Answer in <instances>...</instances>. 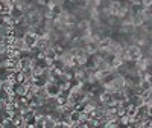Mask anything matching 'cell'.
<instances>
[{"label":"cell","instance_id":"1","mask_svg":"<svg viewBox=\"0 0 152 128\" xmlns=\"http://www.w3.org/2000/svg\"><path fill=\"white\" fill-rule=\"evenodd\" d=\"M126 57L128 60H132V61H137L143 57V49L137 44H129L128 49H126Z\"/></svg>","mask_w":152,"mask_h":128},{"label":"cell","instance_id":"2","mask_svg":"<svg viewBox=\"0 0 152 128\" xmlns=\"http://www.w3.org/2000/svg\"><path fill=\"white\" fill-rule=\"evenodd\" d=\"M46 90L49 93V96H52V98H58L59 93L62 92V88H61V84L56 82V81H49L46 84Z\"/></svg>","mask_w":152,"mask_h":128},{"label":"cell","instance_id":"3","mask_svg":"<svg viewBox=\"0 0 152 128\" xmlns=\"http://www.w3.org/2000/svg\"><path fill=\"white\" fill-rule=\"evenodd\" d=\"M24 44H26V47H34V46H37V41H38V37L35 32H32V31H28L26 34H24Z\"/></svg>","mask_w":152,"mask_h":128},{"label":"cell","instance_id":"4","mask_svg":"<svg viewBox=\"0 0 152 128\" xmlns=\"http://www.w3.org/2000/svg\"><path fill=\"white\" fill-rule=\"evenodd\" d=\"M37 47L40 50H43V52H46L49 47H52V41H50L47 37H40L38 41H37Z\"/></svg>","mask_w":152,"mask_h":128},{"label":"cell","instance_id":"5","mask_svg":"<svg viewBox=\"0 0 152 128\" xmlns=\"http://www.w3.org/2000/svg\"><path fill=\"white\" fill-rule=\"evenodd\" d=\"M14 88H15V93L20 95V96H26V93H28V85H26V82H15Z\"/></svg>","mask_w":152,"mask_h":128},{"label":"cell","instance_id":"6","mask_svg":"<svg viewBox=\"0 0 152 128\" xmlns=\"http://www.w3.org/2000/svg\"><path fill=\"white\" fill-rule=\"evenodd\" d=\"M69 119H70V121L76 125L79 121H82V111H79V110H76V108H75V110L69 114ZM73 128H75V127H73Z\"/></svg>","mask_w":152,"mask_h":128},{"label":"cell","instance_id":"7","mask_svg":"<svg viewBox=\"0 0 152 128\" xmlns=\"http://www.w3.org/2000/svg\"><path fill=\"white\" fill-rule=\"evenodd\" d=\"M97 44H99V49H110V46L113 44V37H104Z\"/></svg>","mask_w":152,"mask_h":128},{"label":"cell","instance_id":"8","mask_svg":"<svg viewBox=\"0 0 152 128\" xmlns=\"http://www.w3.org/2000/svg\"><path fill=\"white\" fill-rule=\"evenodd\" d=\"M56 58H58L56 50H55L53 47H49V49L46 50V60H49V61H55Z\"/></svg>","mask_w":152,"mask_h":128},{"label":"cell","instance_id":"9","mask_svg":"<svg viewBox=\"0 0 152 128\" xmlns=\"http://www.w3.org/2000/svg\"><path fill=\"white\" fill-rule=\"evenodd\" d=\"M14 81L15 82H26L28 78H26V75H24L23 70H17L15 72V76H14Z\"/></svg>","mask_w":152,"mask_h":128},{"label":"cell","instance_id":"10","mask_svg":"<svg viewBox=\"0 0 152 128\" xmlns=\"http://www.w3.org/2000/svg\"><path fill=\"white\" fill-rule=\"evenodd\" d=\"M23 72H24V75H26V78L28 79H31L32 76L35 75V72H34V67L31 66V67H26V69H23Z\"/></svg>","mask_w":152,"mask_h":128},{"label":"cell","instance_id":"11","mask_svg":"<svg viewBox=\"0 0 152 128\" xmlns=\"http://www.w3.org/2000/svg\"><path fill=\"white\" fill-rule=\"evenodd\" d=\"M143 15L149 20V18H152V8L151 6H146L145 9H143Z\"/></svg>","mask_w":152,"mask_h":128},{"label":"cell","instance_id":"12","mask_svg":"<svg viewBox=\"0 0 152 128\" xmlns=\"http://www.w3.org/2000/svg\"><path fill=\"white\" fill-rule=\"evenodd\" d=\"M148 116H149V118H152V105L149 107V111H148Z\"/></svg>","mask_w":152,"mask_h":128}]
</instances>
